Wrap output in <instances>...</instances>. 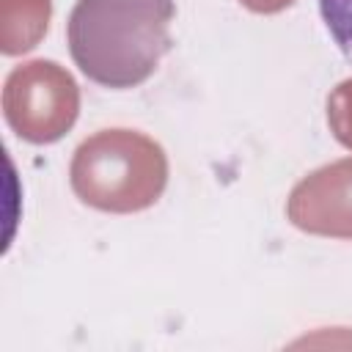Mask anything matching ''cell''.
Segmentation results:
<instances>
[{
    "label": "cell",
    "instance_id": "cell-2",
    "mask_svg": "<svg viewBox=\"0 0 352 352\" xmlns=\"http://www.w3.org/2000/svg\"><path fill=\"white\" fill-rule=\"evenodd\" d=\"M74 195L113 214L143 212L157 204L168 184L165 148L135 129H102L85 138L69 165Z\"/></svg>",
    "mask_w": 352,
    "mask_h": 352
},
{
    "label": "cell",
    "instance_id": "cell-3",
    "mask_svg": "<svg viewBox=\"0 0 352 352\" xmlns=\"http://www.w3.org/2000/svg\"><path fill=\"white\" fill-rule=\"evenodd\" d=\"M80 88L72 72L55 60H28L16 66L3 85V116L28 143L44 146L60 140L77 121Z\"/></svg>",
    "mask_w": 352,
    "mask_h": 352
},
{
    "label": "cell",
    "instance_id": "cell-5",
    "mask_svg": "<svg viewBox=\"0 0 352 352\" xmlns=\"http://www.w3.org/2000/svg\"><path fill=\"white\" fill-rule=\"evenodd\" d=\"M52 16L50 0H0V50L3 55H22L33 50Z\"/></svg>",
    "mask_w": 352,
    "mask_h": 352
},
{
    "label": "cell",
    "instance_id": "cell-7",
    "mask_svg": "<svg viewBox=\"0 0 352 352\" xmlns=\"http://www.w3.org/2000/svg\"><path fill=\"white\" fill-rule=\"evenodd\" d=\"M322 19L344 52L346 60H352V0H319Z\"/></svg>",
    "mask_w": 352,
    "mask_h": 352
},
{
    "label": "cell",
    "instance_id": "cell-1",
    "mask_svg": "<svg viewBox=\"0 0 352 352\" xmlns=\"http://www.w3.org/2000/svg\"><path fill=\"white\" fill-rule=\"evenodd\" d=\"M173 16V0H77L66 25L72 60L104 88H135L170 50Z\"/></svg>",
    "mask_w": 352,
    "mask_h": 352
},
{
    "label": "cell",
    "instance_id": "cell-8",
    "mask_svg": "<svg viewBox=\"0 0 352 352\" xmlns=\"http://www.w3.org/2000/svg\"><path fill=\"white\" fill-rule=\"evenodd\" d=\"M239 3L253 14H278V11L289 8L294 0H239Z\"/></svg>",
    "mask_w": 352,
    "mask_h": 352
},
{
    "label": "cell",
    "instance_id": "cell-4",
    "mask_svg": "<svg viewBox=\"0 0 352 352\" xmlns=\"http://www.w3.org/2000/svg\"><path fill=\"white\" fill-rule=\"evenodd\" d=\"M286 214L305 234L352 239V157L300 179L289 192Z\"/></svg>",
    "mask_w": 352,
    "mask_h": 352
},
{
    "label": "cell",
    "instance_id": "cell-6",
    "mask_svg": "<svg viewBox=\"0 0 352 352\" xmlns=\"http://www.w3.org/2000/svg\"><path fill=\"white\" fill-rule=\"evenodd\" d=\"M327 126L333 138L352 151V77L338 82L327 96Z\"/></svg>",
    "mask_w": 352,
    "mask_h": 352
}]
</instances>
